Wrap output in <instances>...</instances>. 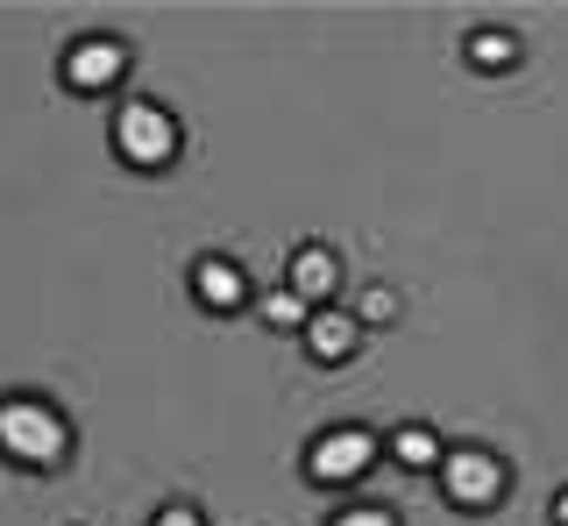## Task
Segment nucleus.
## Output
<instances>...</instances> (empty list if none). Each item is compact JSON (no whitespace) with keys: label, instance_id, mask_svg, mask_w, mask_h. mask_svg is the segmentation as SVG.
I'll return each mask as SVG.
<instances>
[{"label":"nucleus","instance_id":"nucleus-1","mask_svg":"<svg viewBox=\"0 0 568 526\" xmlns=\"http://www.w3.org/2000/svg\"><path fill=\"white\" fill-rule=\"evenodd\" d=\"M0 455L22 469H58L71 455V419L43 398H0Z\"/></svg>","mask_w":568,"mask_h":526},{"label":"nucleus","instance_id":"nucleus-2","mask_svg":"<svg viewBox=\"0 0 568 526\" xmlns=\"http://www.w3.org/2000/svg\"><path fill=\"white\" fill-rule=\"evenodd\" d=\"M114 150L129 156L135 171H164L178 156V121L171 108H156V100H129V108L114 114Z\"/></svg>","mask_w":568,"mask_h":526},{"label":"nucleus","instance_id":"nucleus-3","mask_svg":"<svg viewBox=\"0 0 568 526\" xmlns=\"http://www.w3.org/2000/svg\"><path fill=\"white\" fill-rule=\"evenodd\" d=\"M440 490H448L462 513H484V505H497V490H505V463L490 448H448L440 455Z\"/></svg>","mask_w":568,"mask_h":526},{"label":"nucleus","instance_id":"nucleus-4","mask_svg":"<svg viewBox=\"0 0 568 526\" xmlns=\"http://www.w3.org/2000/svg\"><path fill=\"white\" fill-rule=\"evenodd\" d=\"M377 434H363V427H327L313 442V455H306V477L313 484H355L369 463H377Z\"/></svg>","mask_w":568,"mask_h":526},{"label":"nucleus","instance_id":"nucleus-5","mask_svg":"<svg viewBox=\"0 0 568 526\" xmlns=\"http://www.w3.org/2000/svg\"><path fill=\"white\" fill-rule=\"evenodd\" d=\"M121 72H129V50H121L114 37H85L64 50V85L71 93H106Z\"/></svg>","mask_w":568,"mask_h":526},{"label":"nucleus","instance_id":"nucleus-6","mask_svg":"<svg viewBox=\"0 0 568 526\" xmlns=\"http://www.w3.org/2000/svg\"><path fill=\"white\" fill-rule=\"evenodd\" d=\"M192 292H200L206 313H242L248 306V277L235 256H200L192 263Z\"/></svg>","mask_w":568,"mask_h":526},{"label":"nucleus","instance_id":"nucleus-7","mask_svg":"<svg viewBox=\"0 0 568 526\" xmlns=\"http://www.w3.org/2000/svg\"><path fill=\"white\" fill-rule=\"evenodd\" d=\"M306 348H313V363H348L355 348H363V321H355V313H334V306H313Z\"/></svg>","mask_w":568,"mask_h":526},{"label":"nucleus","instance_id":"nucleus-8","mask_svg":"<svg viewBox=\"0 0 568 526\" xmlns=\"http://www.w3.org/2000/svg\"><path fill=\"white\" fill-rule=\"evenodd\" d=\"M284 285L298 292L306 306H320V300H334V285H342V256L327 250V242H306V250L292 256V277Z\"/></svg>","mask_w":568,"mask_h":526},{"label":"nucleus","instance_id":"nucleus-9","mask_svg":"<svg viewBox=\"0 0 568 526\" xmlns=\"http://www.w3.org/2000/svg\"><path fill=\"white\" fill-rule=\"evenodd\" d=\"M390 455H398L405 469H440V455H448V448H440L434 427H398V434H390Z\"/></svg>","mask_w":568,"mask_h":526},{"label":"nucleus","instance_id":"nucleus-10","mask_svg":"<svg viewBox=\"0 0 568 526\" xmlns=\"http://www.w3.org/2000/svg\"><path fill=\"white\" fill-rule=\"evenodd\" d=\"M469 64H476V72H511V64H519V37H505V29H476V37H469Z\"/></svg>","mask_w":568,"mask_h":526},{"label":"nucleus","instance_id":"nucleus-11","mask_svg":"<svg viewBox=\"0 0 568 526\" xmlns=\"http://www.w3.org/2000/svg\"><path fill=\"white\" fill-rule=\"evenodd\" d=\"M263 321H271V327H277V335H306V321H313V306H306V300H298V292H292V285H277V292H271V300H263Z\"/></svg>","mask_w":568,"mask_h":526},{"label":"nucleus","instance_id":"nucleus-12","mask_svg":"<svg viewBox=\"0 0 568 526\" xmlns=\"http://www.w3.org/2000/svg\"><path fill=\"white\" fill-rule=\"evenodd\" d=\"M334 526H398V513H390V505H348Z\"/></svg>","mask_w":568,"mask_h":526},{"label":"nucleus","instance_id":"nucleus-13","mask_svg":"<svg viewBox=\"0 0 568 526\" xmlns=\"http://www.w3.org/2000/svg\"><path fill=\"white\" fill-rule=\"evenodd\" d=\"M390 313H398V292H363V321H390Z\"/></svg>","mask_w":568,"mask_h":526},{"label":"nucleus","instance_id":"nucleus-14","mask_svg":"<svg viewBox=\"0 0 568 526\" xmlns=\"http://www.w3.org/2000/svg\"><path fill=\"white\" fill-rule=\"evenodd\" d=\"M156 526H206V519L192 513V505H171V513H156Z\"/></svg>","mask_w":568,"mask_h":526},{"label":"nucleus","instance_id":"nucleus-15","mask_svg":"<svg viewBox=\"0 0 568 526\" xmlns=\"http://www.w3.org/2000/svg\"><path fill=\"white\" fill-rule=\"evenodd\" d=\"M555 526H568V484L555 490Z\"/></svg>","mask_w":568,"mask_h":526}]
</instances>
